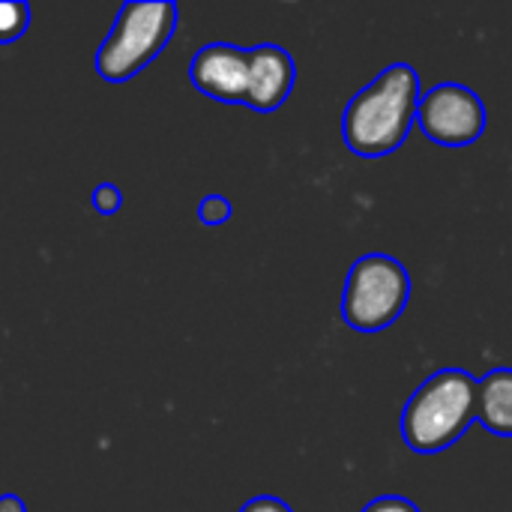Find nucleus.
Instances as JSON below:
<instances>
[{
    "instance_id": "obj_1",
    "label": "nucleus",
    "mask_w": 512,
    "mask_h": 512,
    "mask_svg": "<svg viewBox=\"0 0 512 512\" xmlns=\"http://www.w3.org/2000/svg\"><path fill=\"white\" fill-rule=\"evenodd\" d=\"M420 75L411 63H390L372 84L357 90L342 114V138L351 153L378 159L399 150L417 120Z\"/></svg>"
},
{
    "instance_id": "obj_2",
    "label": "nucleus",
    "mask_w": 512,
    "mask_h": 512,
    "mask_svg": "<svg viewBox=\"0 0 512 512\" xmlns=\"http://www.w3.org/2000/svg\"><path fill=\"white\" fill-rule=\"evenodd\" d=\"M477 387L465 369H441L429 375L405 402L402 438L414 453L450 450L477 420Z\"/></svg>"
},
{
    "instance_id": "obj_3",
    "label": "nucleus",
    "mask_w": 512,
    "mask_h": 512,
    "mask_svg": "<svg viewBox=\"0 0 512 512\" xmlns=\"http://www.w3.org/2000/svg\"><path fill=\"white\" fill-rule=\"evenodd\" d=\"M177 3L171 0H129L96 51V72L108 84L132 81L150 66L177 30Z\"/></svg>"
},
{
    "instance_id": "obj_4",
    "label": "nucleus",
    "mask_w": 512,
    "mask_h": 512,
    "mask_svg": "<svg viewBox=\"0 0 512 512\" xmlns=\"http://www.w3.org/2000/svg\"><path fill=\"white\" fill-rule=\"evenodd\" d=\"M411 300V276L393 255H363L354 261L342 291V321L357 333H378L399 321Z\"/></svg>"
},
{
    "instance_id": "obj_5",
    "label": "nucleus",
    "mask_w": 512,
    "mask_h": 512,
    "mask_svg": "<svg viewBox=\"0 0 512 512\" xmlns=\"http://www.w3.org/2000/svg\"><path fill=\"white\" fill-rule=\"evenodd\" d=\"M417 126L441 147H468L486 129V105L471 87L444 81L420 96Z\"/></svg>"
},
{
    "instance_id": "obj_6",
    "label": "nucleus",
    "mask_w": 512,
    "mask_h": 512,
    "mask_svg": "<svg viewBox=\"0 0 512 512\" xmlns=\"http://www.w3.org/2000/svg\"><path fill=\"white\" fill-rule=\"evenodd\" d=\"M189 81L195 90L216 102L246 105L249 93V48L231 42H210L195 51L189 63Z\"/></svg>"
},
{
    "instance_id": "obj_7",
    "label": "nucleus",
    "mask_w": 512,
    "mask_h": 512,
    "mask_svg": "<svg viewBox=\"0 0 512 512\" xmlns=\"http://www.w3.org/2000/svg\"><path fill=\"white\" fill-rule=\"evenodd\" d=\"M297 66L294 57L273 42L249 48V93L246 105L252 111H276L294 90Z\"/></svg>"
},
{
    "instance_id": "obj_8",
    "label": "nucleus",
    "mask_w": 512,
    "mask_h": 512,
    "mask_svg": "<svg viewBox=\"0 0 512 512\" xmlns=\"http://www.w3.org/2000/svg\"><path fill=\"white\" fill-rule=\"evenodd\" d=\"M477 420L501 438H512V369H492L477 387Z\"/></svg>"
},
{
    "instance_id": "obj_9",
    "label": "nucleus",
    "mask_w": 512,
    "mask_h": 512,
    "mask_svg": "<svg viewBox=\"0 0 512 512\" xmlns=\"http://www.w3.org/2000/svg\"><path fill=\"white\" fill-rule=\"evenodd\" d=\"M30 27V6L27 3H0V42H15Z\"/></svg>"
},
{
    "instance_id": "obj_10",
    "label": "nucleus",
    "mask_w": 512,
    "mask_h": 512,
    "mask_svg": "<svg viewBox=\"0 0 512 512\" xmlns=\"http://www.w3.org/2000/svg\"><path fill=\"white\" fill-rule=\"evenodd\" d=\"M231 216H234V207H231V201H228L225 195H207V198L198 204V219H201L204 225H210V228L225 225Z\"/></svg>"
},
{
    "instance_id": "obj_11",
    "label": "nucleus",
    "mask_w": 512,
    "mask_h": 512,
    "mask_svg": "<svg viewBox=\"0 0 512 512\" xmlns=\"http://www.w3.org/2000/svg\"><path fill=\"white\" fill-rule=\"evenodd\" d=\"M90 204L102 213V216H114L123 207V192L117 183H99L90 195Z\"/></svg>"
},
{
    "instance_id": "obj_12",
    "label": "nucleus",
    "mask_w": 512,
    "mask_h": 512,
    "mask_svg": "<svg viewBox=\"0 0 512 512\" xmlns=\"http://www.w3.org/2000/svg\"><path fill=\"white\" fill-rule=\"evenodd\" d=\"M363 512H420V507L411 504V501L402 498V495H381V498H375L372 504H366Z\"/></svg>"
},
{
    "instance_id": "obj_13",
    "label": "nucleus",
    "mask_w": 512,
    "mask_h": 512,
    "mask_svg": "<svg viewBox=\"0 0 512 512\" xmlns=\"http://www.w3.org/2000/svg\"><path fill=\"white\" fill-rule=\"evenodd\" d=\"M240 512H294L282 498H273V495H258L252 501H246Z\"/></svg>"
},
{
    "instance_id": "obj_14",
    "label": "nucleus",
    "mask_w": 512,
    "mask_h": 512,
    "mask_svg": "<svg viewBox=\"0 0 512 512\" xmlns=\"http://www.w3.org/2000/svg\"><path fill=\"white\" fill-rule=\"evenodd\" d=\"M0 512H27V504L18 495H0Z\"/></svg>"
}]
</instances>
